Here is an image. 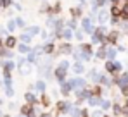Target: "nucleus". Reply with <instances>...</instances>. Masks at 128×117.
I'll return each instance as SVG.
<instances>
[{"instance_id":"4468645a","label":"nucleus","mask_w":128,"mask_h":117,"mask_svg":"<svg viewBox=\"0 0 128 117\" xmlns=\"http://www.w3.org/2000/svg\"><path fill=\"white\" fill-rule=\"evenodd\" d=\"M85 117H86V116H85Z\"/></svg>"},{"instance_id":"f03ea898","label":"nucleus","mask_w":128,"mask_h":117,"mask_svg":"<svg viewBox=\"0 0 128 117\" xmlns=\"http://www.w3.org/2000/svg\"><path fill=\"white\" fill-rule=\"evenodd\" d=\"M14 45H16V38H14V36H10V38H7V47H9V48H12Z\"/></svg>"},{"instance_id":"1a4fd4ad","label":"nucleus","mask_w":128,"mask_h":117,"mask_svg":"<svg viewBox=\"0 0 128 117\" xmlns=\"http://www.w3.org/2000/svg\"><path fill=\"white\" fill-rule=\"evenodd\" d=\"M52 50H54V47H52V45H47V47H45V52H47V54H50Z\"/></svg>"},{"instance_id":"ddd939ff","label":"nucleus","mask_w":128,"mask_h":117,"mask_svg":"<svg viewBox=\"0 0 128 117\" xmlns=\"http://www.w3.org/2000/svg\"><path fill=\"white\" fill-rule=\"evenodd\" d=\"M0 45H2V40H0Z\"/></svg>"},{"instance_id":"423d86ee","label":"nucleus","mask_w":128,"mask_h":117,"mask_svg":"<svg viewBox=\"0 0 128 117\" xmlns=\"http://www.w3.org/2000/svg\"><path fill=\"white\" fill-rule=\"evenodd\" d=\"M116 38H118V33H111V35H109V41H111V43H114Z\"/></svg>"},{"instance_id":"9b49d317","label":"nucleus","mask_w":128,"mask_h":117,"mask_svg":"<svg viewBox=\"0 0 128 117\" xmlns=\"http://www.w3.org/2000/svg\"><path fill=\"white\" fill-rule=\"evenodd\" d=\"M120 83H121V84H126V83H128V76H123V79H121Z\"/></svg>"},{"instance_id":"7ed1b4c3","label":"nucleus","mask_w":128,"mask_h":117,"mask_svg":"<svg viewBox=\"0 0 128 117\" xmlns=\"http://www.w3.org/2000/svg\"><path fill=\"white\" fill-rule=\"evenodd\" d=\"M111 12H112V16H121V9H120V7H118V5H114V7H112V10H111Z\"/></svg>"},{"instance_id":"20e7f679","label":"nucleus","mask_w":128,"mask_h":117,"mask_svg":"<svg viewBox=\"0 0 128 117\" xmlns=\"http://www.w3.org/2000/svg\"><path fill=\"white\" fill-rule=\"evenodd\" d=\"M116 69H118V64H112V62H107V71H111V72H112V71H116Z\"/></svg>"},{"instance_id":"0eeeda50","label":"nucleus","mask_w":128,"mask_h":117,"mask_svg":"<svg viewBox=\"0 0 128 117\" xmlns=\"http://www.w3.org/2000/svg\"><path fill=\"white\" fill-rule=\"evenodd\" d=\"M22 114H31V107H30V105L22 107Z\"/></svg>"},{"instance_id":"9d476101","label":"nucleus","mask_w":128,"mask_h":117,"mask_svg":"<svg viewBox=\"0 0 128 117\" xmlns=\"http://www.w3.org/2000/svg\"><path fill=\"white\" fill-rule=\"evenodd\" d=\"M26 100H28V102H35V98H33V95H30V93L26 95Z\"/></svg>"},{"instance_id":"6e6552de","label":"nucleus","mask_w":128,"mask_h":117,"mask_svg":"<svg viewBox=\"0 0 128 117\" xmlns=\"http://www.w3.org/2000/svg\"><path fill=\"white\" fill-rule=\"evenodd\" d=\"M83 28H85L86 31H90V29H92V28H90V22H88V21H85V22H83Z\"/></svg>"},{"instance_id":"f257e3e1","label":"nucleus","mask_w":128,"mask_h":117,"mask_svg":"<svg viewBox=\"0 0 128 117\" xmlns=\"http://www.w3.org/2000/svg\"><path fill=\"white\" fill-rule=\"evenodd\" d=\"M66 64L68 62H62V65L56 71V76H57V79H64V74H66Z\"/></svg>"},{"instance_id":"39448f33","label":"nucleus","mask_w":128,"mask_h":117,"mask_svg":"<svg viewBox=\"0 0 128 117\" xmlns=\"http://www.w3.org/2000/svg\"><path fill=\"white\" fill-rule=\"evenodd\" d=\"M121 16H123L125 19H128V3L123 7V9H121Z\"/></svg>"},{"instance_id":"f8f14e48","label":"nucleus","mask_w":128,"mask_h":117,"mask_svg":"<svg viewBox=\"0 0 128 117\" xmlns=\"http://www.w3.org/2000/svg\"><path fill=\"white\" fill-rule=\"evenodd\" d=\"M123 95H128V86H125V88H123Z\"/></svg>"}]
</instances>
